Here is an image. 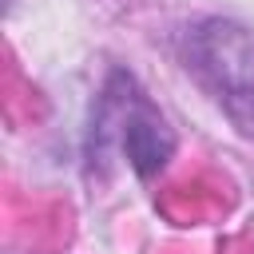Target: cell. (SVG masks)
Returning <instances> with one entry per match:
<instances>
[{
	"label": "cell",
	"mask_w": 254,
	"mask_h": 254,
	"mask_svg": "<svg viewBox=\"0 0 254 254\" xmlns=\"http://www.w3.org/2000/svg\"><path fill=\"white\" fill-rule=\"evenodd\" d=\"M179 56L230 127L242 139H254V28L230 16L194 20L183 32Z\"/></svg>",
	"instance_id": "1"
},
{
	"label": "cell",
	"mask_w": 254,
	"mask_h": 254,
	"mask_svg": "<svg viewBox=\"0 0 254 254\" xmlns=\"http://www.w3.org/2000/svg\"><path fill=\"white\" fill-rule=\"evenodd\" d=\"M91 139H95V155L107 147V139H115V147L123 151L127 167L139 179H155L179 147L171 123L151 103V95L135 83L131 71H111L107 75V87H103L99 107H95Z\"/></svg>",
	"instance_id": "2"
}]
</instances>
